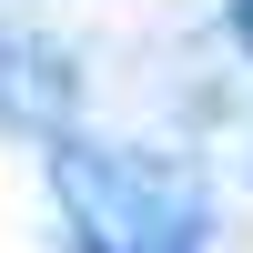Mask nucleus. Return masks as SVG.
<instances>
[{"label":"nucleus","instance_id":"obj_1","mask_svg":"<svg viewBox=\"0 0 253 253\" xmlns=\"http://www.w3.org/2000/svg\"><path fill=\"white\" fill-rule=\"evenodd\" d=\"M51 193L71 253H203V213L182 182H162L152 162L112 152V142L51 132Z\"/></svg>","mask_w":253,"mask_h":253},{"label":"nucleus","instance_id":"obj_2","mask_svg":"<svg viewBox=\"0 0 253 253\" xmlns=\"http://www.w3.org/2000/svg\"><path fill=\"white\" fill-rule=\"evenodd\" d=\"M0 91H10L20 122H41V132H51V122L71 112V61H61L51 41H31V51H20V81H0Z\"/></svg>","mask_w":253,"mask_h":253},{"label":"nucleus","instance_id":"obj_3","mask_svg":"<svg viewBox=\"0 0 253 253\" xmlns=\"http://www.w3.org/2000/svg\"><path fill=\"white\" fill-rule=\"evenodd\" d=\"M223 31H233V51L253 61V0H233V10H223Z\"/></svg>","mask_w":253,"mask_h":253}]
</instances>
